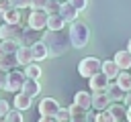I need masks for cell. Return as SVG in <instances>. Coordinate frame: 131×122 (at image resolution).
I'll use <instances>...</instances> for the list:
<instances>
[{
	"instance_id": "4dcf8cb0",
	"label": "cell",
	"mask_w": 131,
	"mask_h": 122,
	"mask_svg": "<svg viewBox=\"0 0 131 122\" xmlns=\"http://www.w3.org/2000/svg\"><path fill=\"white\" fill-rule=\"evenodd\" d=\"M12 4H14V8H31V4H33V0H12Z\"/></svg>"
},
{
	"instance_id": "ac0fdd59",
	"label": "cell",
	"mask_w": 131,
	"mask_h": 122,
	"mask_svg": "<svg viewBox=\"0 0 131 122\" xmlns=\"http://www.w3.org/2000/svg\"><path fill=\"white\" fill-rule=\"evenodd\" d=\"M113 59L119 63V67H121L123 71L131 69V51H129V49H125V51H117Z\"/></svg>"
},
{
	"instance_id": "52a82bcc",
	"label": "cell",
	"mask_w": 131,
	"mask_h": 122,
	"mask_svg": "<svg viewBox=\"0 0 131 122\" xmlns=\"http://www.w3.org/2000/svg\"><path fill=\"white\" fill-rule=\"evenodd\" d=\"M88 83H90V92L96 94V92H106L108 85H111V79H108L102 71H98L96 75H92V77L88 79Z\"/></svg>"
},
{
	"instance_id": "d590c367",
	"label": "cell",
	"mask_w": 131,
	"mask_h": 122,
	"mask_svg": "<svg viewBox=\"0 0 131 122\" xmlns=\"http://www.w3.org/2000/svg\"><path fill=\"white\" fill-rule=\"evenodd\" d=\"M70 122H88V114L86 116H72Z\"/></svg>"
},
{
	"instance_id": "836d02e7",
	"label": "cell",
	"mask_w": 131,
	"mask_h": 122,
	"mask_svg": "<svg viewBox=\"0 0 131 122\" xmlns=\"http://www.w3.org/2000/svg\"><path fill=\"white\" fill-rule=\"evenodd\" d=\"M6 77H8V71L0 69V89H4V87H6Z\"/></svg>"
},
{
	"instance_id": "9c48e42d",
	"label": "cell",
	"mask_w": 131,
	"mask_h": 122,
	"mask_svg": "<svg viewBox=\"0 0 131 122\" xmlns=\"http://www.w3.org/2000/svg\"><path fill=\"white\" fill-rule=\"evenodd\" d=\"M111 104H113V100H111V96H108L106 92H96V94H92V108H94L96 112L106 110Z\"/></svg>"
},
{
	"instance_id": "ffe728a7",
	"label": "cell",
	"mask_w": 131,
	"mask_h": 122,
	"mask_svg": "<svg viewBox=\"0 0 131 122\" xmlns=\"http://www.w3.org/2000/svg\"><path fill=\"white\" fill-rule=\"evenodd\" d=\"M66 20L61 14H49V22H47V28L49 30H63L66 28Z\"/></svg>"
},
{
	"instance_id": "d6a6232c",
	"label": "cell",
	"mask_w": 131,
	"mask_h": 122,
	"mask_svg": "<svg viewBox=\"0 0 131 122\" xmlns=\"http://www.w3.org/2000/svg\"><path fill=\"white\" fill-rule=\"evenodd\" d=\"M68 2H70V4H74L80 12H82V10H86V6H88V0H68Z\"/></svg>"
},
{
	"instance_id": "e575fe53",
	"label": "cell",
	"mask_w": 131,
	"mask_h": 122,
	"mask_svg": "<svg viewBox=\"0 0 131 122\" xmlns=\"http://www.w3.org/2000/svg\"><path fill=\"white\" fill-rule=\"evenodd\" d=\"M37 122H59V120H57V116H39Z\"/></svg>"
},
{
	"instance_id": "484cf974",
	"label": "cell",
	"mask_w": 131,
	"mask_h": 122,
	"mask_svg": "<svg viewBox=\"0 0 131 122\" xmlns=\"http://www.w3.org/2000/svg\"><path fill=\"white\" fill-rule=\"evenodd\" d=\"M59 8H61V2H59V0H49L45 10H47L49 14H59Z\"/></svg>"
},
{
	"instance_id": "b9f144b4",
	"label": "cell",
	"mask_w": 131,
	"mask_h": 122,
	"mask_svg": "<svg viewBox=\"0 0 131 122\" xmlns=\"http://www.w3.org/2000/svg\"><path fill=\"white\" fill-rule=\"evenodd\" d=\"M0 122H4V120H0Z\"/></svg>"
},
{
	"instance_id": "f1b7e54d",
	"label": "cell",
	"mask_w": 131,
	"mask_h": 122,
	"mask_svg": "<svg viewBox=\"0 0 131 122\" xmlns=\"http://www.w3.org/2000/svg\"><path fill=\"white\" fill-rule=\"evenodd\" d=\"M10 110H12V108L8 106V102H6V100H0V120H4Z\"/></svg>"
},
{
	"instance_id": "60d3db41",
	"label": "cell",
	"mask_w": 131,
	"mask_h": 122,
	"mask_svg": "<svg viewBox=\"0 0 131 122\" xmlns=\"http://www.w3.org/2000/svg\"><path fill=\"white\" fill-rule=\"evenodd\" d=\"M59 2H63V0H59Z\"/></svg>"
},
{
	"instance_id": "ba28073f",
	"label": "cell",
	"mask_w": 131,
	"mask_h": 122,
	"mask_svg": "<svg viewBox=\"0 0 131 122\" xmlns=\"http://www.w3.org/2000/svg\"><path fill=\"white\" fill-rule=\"evenodd\" d=\"M59 108H61V106H59L53 98H43V100L39 102V112H41V116H57Z\"/></svg>"
},
{
	"instance_id": "8fae6325",
	"label": "cell",
	"mask_w": 131,
	"mask_h": 122,
	"mask_svg": "<svg viewBox=\"0 0 131 122\" xmlns=\"http://www.w3.org/2000/svg\"><path fill=\"white\" fill-rule=\"evenodd\" d=\"M121 71H123V69L119 67V63H117L115 59H104V61H102V73H104L108 79H117Z\"/></svg>"
},
{
	"instance_id": "7402d4cb",
	"label": "cell",
	"mask_w": 131,
	"mask_h": 122,
	"mask_svg": "<svg viewBox=\"0 0 131 122\" xmlns=\"http://www.w3.org/2000/svg\"><path fill=\"white\" fill-rule=\"evenodd\" d=\"M4 22L20 24V8H10L8 12H4Z\"/></svg>"
},
{
	"instance_id": "7c38bea8",
	"label": "cell",
	"mask_w": 131,
	"mask_h": 122,
	"mask_svg": "<svg viewBox=\"0 0 131 122\" xmlns=\"http://www.w3.org/2000/svg\"><path fill=\"white\" fill-rule=\"evenodd\" d=\"M16 59H18V65H29V63H33L35 57H33L31 45H20V47L16 49Z\"/></svg>"
},
{
	"instance_id": "5bb4252c",
	"label": "cell",
	"mask_w": 131,
	"mask_h": 122,
	"mask_svg": "<svg viewBox=\"0 0 131 122\" xmlns=\"http://www.w3.org/2000/svg\"><path fill=\"white\" fill-rule=\"evenodd\" d=\"M108 110H111V114L115 116L117 122H129V120H127V104L123 106L121 102H113V104L108 106Z\"/></svg>"
},
{
	"instance_id": "3957f363",
	"label": "cell",
	"mask_w": 131,
	"mask_h": 122,
	"mask_svg": "<svg viewBox=\"0 0 131 122\" xmlns=\"http://www.w3.org/2000/svg\"><path fill=\"white\" fill-rule=\"evenodd\" d=\"M0 41H16V43L25 45V28H20V24L2 22L0 24Z\"/></svg>"
},
{
	"instance_id": "9a60e30c",
	"label": "cell",
	"mask_w": 131,
	"mask_h": 122,
	"mask_svg": "<svg viewBox=\"0 0 131 122\" xmlns=\"http://www.w3.org/2000/svg\"><path fill=\"white\" fill-rule=\"evenodd\" d=\"M31 104H33V96H29V94H25V92H16V96H14V108L16 110H29L31 108Z\"/></svg>"
},
{
	"instance_id": "f546056e",
	"label": "cell",
	"mask_w": 131,
	"mask_h": 122,
	"mask_svg": "<svg viewBox=\"0 0 131 122\" xmlns=\"http://www.w3.org/2000/svg\"><path fill=\"white\" fill-rule=\"evenodd\" d=\"M47 2H49V0H33L31 10H45V8H47Z\"/></svg>"
},
{
	"instance_id": "1f68e13d",
	"label": "cell",
	"mask_w": 131,
	"mask_h": 122,
	"mask_svg": "<svg viewBox=\"0 0 131 122\" xmlns=\"http://www.w3.org/2000/svg\"><path fill=\"white\" fill-rule=\"evenodd\" d=\"M10 8H14L12 0H0V12H2V14H4V12H8Z\"/></svg>"
},
{
	"instance_id": "83f0119b",
	"label": "cell",
	"mask_w": 131,
	"mask_h": 122,
	"mask_svg": "<svg viewBox=\"0 0 131 122\" xmlns=\"http://www.w3.org/2000/svg\"><path fill=\"white\" fill-rule=\"evenodd\" d=\"M57 120H59V122H70V120H72V112H70V108H59V112H57Z\"/></svg>"
},
{
	"instance_id": "603a6c76",
	"label": "cell",
	"mask_w": 131,
	"mask_h": 122,
	"mask_svg": "<svg viewBox=\"0 0 131 122\" xmlns=\"http://www.w3.org/2000/svg\"><path fill=\"white\" fill-rule=\"evenodd\" d=\"M25 75H27V77H31V79H39V77H41V67L33 61V63L25 65Z\"/></svg>"
},
{
	"instance_id": "d6986e66",
	"label": "cell",
	"mask_w": 131,
	"mask_h": 122,
	"mask_svg": "<svg viewBox=\"0 0 131 122\" xmlns=\"http://www.w3.org/2000/svg\"><path fill=\"white\" fill-rule=\"evenodd\" d=\"M20 92H25V94H29V96H39L41 94V83H39V79H31V77H27V81H25V85H23V89Z\"/></svg>"
},
{
	"instance_id": "d4e9b609",
	"label": "cell",
	"mask_w": 131,
	"mask_h": 122,
	"mask_svg": "<svg viewBox=\"0 0 131 122\" xmlns=\"http://www.w3.org/2000/svg\"><path fill=\"white\" fill-rule=\"evenodd\" d=\"M4 122H25V118H23V110H10L8 112V116L4 118Z\"/></svg>"
},
{
	"instance_id": "e0dca14e",
	"label": "cell",
	"mask_w": 131,
	"mask_h": 122,
	"mask_svg": "<svg viewBox=\"0 0 131 122\" xmlns=\"http://www.w3.org/2000/svg\"><path fill=\"white\" fill-rule=\"evenodd\" d=\"M106 94L111 96V100H113V102H125V96H127V92H125L117 81H111V85H108Z\"/></svg>"
},
{
	"instance_id": "8992f818",
	"label": "cell",
	"mask_w": 131,
	"mask_h": 122,
	"mask_svg": "<svg viewBox=\"0 0 131 122\" xmlns=\"http://www.w3.org/2000/svg\"><path fill=\"white\" fill-rule=\"evenodd\" d=\"M25 81H27V75L25 73H20V71H16V69H12V71H8V77H6V92H10V94H16V92H20L23 89V85H25Z\"/></svg>"
},
{
	"instance_id": "cb8c5ba5",
	"label": "cell",
	"mask_w": 131,
	"mask_h": 122,
	"mask_svg": "<svg viewBox=\"0 0 131 122\" xmlns=\"http://www.w3.org/2000/svg\"><path fill=\"white\" fill-rule=\"evenodd\" d=\"M117 83H119L125 92H131V73H129V71H121L119 77H117Z\"/></svg>"
},
{
	"instance_id": "7a4b0ae2",
	"label": "cell",
	"mask_w": 131,
	"mask_h": 122,
	"mask_svg": "<svg viewBox=\"0 0 131 122\" xmlns=\"http://www.w3.org/2000/svg\"><path fill=\"white\" fill-rule=\"evenodd\" d=\"M68 33H70V41H72V47H74V49H84V47L88 45V41H90V28H88V24L82 22V20L72 22Z\"/></svg>"
},
{
	"instance_id": "4316f807",
	"label": "cell",
	"mask_w": 131,
	"mask_h": 122,
	"mask_svg": "<svg viewBox=\"0 0 131 122\" xmlns=\"http://www.w3.org/2000/svg\"><path fill=\"white\" fill-rule=\"evenodd\" d=\"M68 108H70L72 116H86V108H82V106H80V104H76V102H74V104H70Z\"/></svg>"
},
{
	"instance_id": "277c9868",
	"label": "cell",
	"mask_w": 131,
	"mask_h": 122,
	"mask_svg": "<svg viewBox=\"0 0 131 122\" xmlns=\"http://www.w3.org/2000/svg\"><path fill=\"white\" fill-rule=\"evenodd\" d=\"M98 71H102V61L96 59V57H84L80 63H78V73L86 79H90L92 75H96Z\"/></svg>"
},
{
	"instance_id": "74e56055",
	"label": "cell",
	"mask_w": 131,
	"mask_h": 122,
	"mask_svg": "<svg viewBox=\"0 0 131 122\" xmlns=\"http://www.w3.org/2000/svg\"><path fill=\"white\" fill-rule=\"evenodd\" d=\"M127 120L131 122V106H127Z\"/></svg>"
},
{
	"instance_id": "8d00e7d4",
	"label": "cell",
	"mask_w": 131,
	"mask_h": 122,
	"mask_svg": "<svg viewBox=\"0 0 131 122\" xmlns=\"http://www.w3.org/2000/svg\"><path fill=\"white\" fill-rule=\"evenodd\" d=\"M125 104L131 106V92H127V96H125Z\"/></svg>"
},
{
	"instance_id": "5b68a950",
	"label": "cell",
	"mask_w": 131,
	"mask_h": 122,
	"mask_svg": "<svg viewBox=\"0 0 131 122\" xmlns=\"http://www.w3.org/2000/svg\"><path fill=\"white\" fill-rule=\"evenodd\" d=\"M47 22H49V12L47 10H31L29 12V18H27V26H31L33 30H43L47 28Z\"/></svg>"
},
{
	"instance_id": "44dd1931",
	"label": "cell",
	"mask_w": 131,
	"mask_h": 122,
	"mask_svg": "<svg viewBox=\"0 0 131 122\" xmlns=\"http://www.w3.org/2000/svg\"><path fill=\"white\" fill-rule=\"evenodd\" d=\"M74 102L76 104H80L82 108H86V110H90L92 108V96H90V92H78L76 96H74Z\"/></svg>"
},
{
	"instance_id": "2e32d148",
	"label": "cell",
	"mask_w": 131,
	"mask_h": 122,
	"mask_svg": "<svg viewBox=\"0 0 131 122\" xmlns=\"http://www.w3.org/2000/svg\"><path fill=\"white\" fill-rule=\"evenodd\" d=\"M16 65H18L16 53H2V55H0V69H4V71H12Z\"/></svg>"
},
{
	"instance_id": "4fadbf2b",
	"label": "cell",
	"mask_w": 131,
	"mask_h": 122,
	"mask_svg": "<svg viewBox=\"0 0 131 122\" xmlns=\"http://www.w3.org/2000/svg\"><path fill=\"white\" fill-rule=\"evenodd\" d=\"M31 49H33V57H35V61H43L45 57H49V47L45 45L43 39H41V41H35V43L31 45Z\"/></svg>"
},
{
	"instance_id": "f35d334b",
	"label": "cell",
	"mask_w": 131,
	"mask_h": 122,
	"mask_svg": "<svg viewBox=\"0 0 131 122\" xmlns=\"http://www.w3.org/2000/svg\"><path fill=\"white\" fill-rule=\"evenodd\" d=\"M2 22H4V14L0 12V24H2Z\"/></svg>"
},
{
	"instance_id": "ab89813d",
	"label": "cell",
	"mask_w": 131,
	"mask_h": 122,
	"mask_svg": "<svg viewBox=\"0 0 131 122\" xmlns=\"http://www.w3.org/2000/svg\"><path fill=\"white\" fill-rule=\"evenodd\" d=\"M127 49H129V51H131V41H129V43H127Z\"/></svg>"
},
{
	"instance_id": "30bf717a",
	"label": "cell",
	"mask_w": 131,
	"mask_h": 122,
	"mask_svg": "<svg viewBox=\"0 0 131 122\" xmlns=\"http://www.w3.org/2000/svg\"><path fill=\"white\" fill-rule=\"evenodd\" d=\"M78 8L74 6V4H70L68 0H63L61 2V8H59V14L63 16V20L68 22V24H72V22H76V18H78Z\"/></svg>"
},
{
	"instance_id": "6da1fadb",
	"label": "cell",
	"mask_w": 131,
	"mask_h": 122,
	"mask_svg": "<svg viewBox=\"0 0 131 122\" xmlns=\"http://www.w3.org/2000/svg\"><path fill=\"white\" fill-rule=\"evenodd\" d=\"M43 41L45 45L49 47V55L51 57H57V55H63L68 51V47L72 45L70 41V33H63V30H49L43 35Z\"/></svg>"
}]
</instances>
